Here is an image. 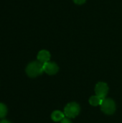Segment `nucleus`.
<instances>
[{
  "label": "nucleus",
  "instance_id": "obj_1",
  "mask_svg": "<svg viewBox=\"0 0 122 123\" xmlns=\"http://www.w3.org/2000/svg\"><path fill=\"white\" fill-rule=\"evenodd\" d=\"M27 75L30 78H35L40 75H41L43 72V63H40L38 61H32L29 63L26 69H25Z\"/></svg>",
  "mask_w": 122,
  "mask_h": 123
},
{
  "label": "nucleus",
  "instance_id": "obj_2",
  "mask_svg": "<svg viewBox=\"0 0 122 123\" xmlns=\"http://www.w3.org/2000/svg\"><path fill=\"white\" fill-rule=\"evenodd\" d=\"M81 111L80 105L76 102L68 103L64 108V114L68 118H75L77 117Z\"/></svg>",
  "mask_w": 122,
  "mask_h": 123
},
{
  "label": "nucleus",
  "instance_id": "obj_3",
  "mask_svg": "<svg viewBox=\"0 0 122 123\" xmlns=\"http://www.w3.org/2000/svg\"><path fill=\"white\" fill-rule=\"evenodd\" d=\"M116 104L112 99L105 98L101 105V111L106 115H113L116 111Z\"/></svg>",
  "mask_w": 122,
  "mask_h": 123
},
{
  "label": "nucleus",
  "instance_id": "obj_4",
  "mask_svg": "<svg viewBox=\"0 0 122 123\" xmlns=\"http://www.w3.org/2000/svg\"><path fill=\"white\" fill-rule=\"evenodd\" d=\"M109 92V86L104 82H99L95 86L96 95L102 99H105Z\"/></svg>",
  "mask_w": 122,
  "mask_h": 123
},
{
  "label": "nucleus",
  "instance_id": "obj_5",
  "mask_svg": "<svg viewBox=\"0 0 122 123\" xmlns=\"http://www.w3.org/2000/svg\"><path fill=\"white\" fill-rule=\"evenodd\" d=\"M43 70L44 72L48 75H55L59 71L58 66L55 62H47L43 63Z\"/></svg>",
  "mask_w": 122,
  "mask_h": 123
},
{
  "label": "nucleus",
  "instance_id": "obj_6",
  "mask_svg": "<svg viewBox=\"0 0 122 123\" xmlns=\"http://www.w3.org/2000/svg\"><path fill=\"white\" fill-rule=\"evenodd\" d=\"M37 61H40L42 63H47L50 59V53L49 51L46 50H40L37 54Z\"/></svg>",
  "mask_w": 122,
  "mask_h": 123
},
{
  "label": "nucleus",
  "instance_id": "obj_7",
  "mask_svg": "<svg viewBox=\"0 0 122 123\" xmlns=\"http://www.w3.org/2000/svg\"><path fill=\"white\" fill-rule=\"evenodd\" d=\"M65 117V114L59 110L54 111L51 115V119L54 122H60V121L61 122Z\"/></svg>",
  "mask_w": 122,
  "mask_h": 123
},
{
  "label": "nucleus",
  "instance_id": "obj_8",
  "mask_svg": "<svg viewBox=\"0 0 122 123\" xmlns=\"http://www.w3.org/2000/svg\"><path fill=\"white\" fill-rule=\"evenodd\" d=\"M103 99H104L99 97V96L94 95V96H92V97H90V99H89V103H90L91 105L94 106V107L101 106Z\"/></svg>",
  "mask_w": 122,
  "mask_h": 123
},
{
  "label": "nucleus",
  "instance_id": "obj_9",
  "mask_svg": "<svg viewBox=\"0 0 122 123\" xmlns=\"http://www.w3.org/2000/svg\"><path fill=\"white\" fill-rule=\"evenodd\" d=\"M7 114V108L5 105L0 103V118H4Z\"/></svg>",
  "mask_w": 122,
  "mask_h": 123
},
{
  "label": "nucleus",
  "instance_id": "obj_10",
  "mask_svg": "<svg viewBox=\"0 0 122 123\" xmlns=\"http://www.w3.org/2000/svg\"><path fill=\"white\" fill-rule=\"evenodd\" d=\"M73 1H74V3H75V4L81 5V4H84V3L86 1V0H73Z\"/></svg>",
  "mask_w": 122,
  "mask_h": 123
},
{
  "label": "nucleus",
  "instance_id": "obj_11",
  "mask_svg": "<svg viewBox=\"0 0 122 123\" xmlns=\"http://www.w3.org/2000/svg\"><path fill=\"white\" fill-rule=\"evenodd\" d=\"M60 123H72V122L70 121V120L68 117H65L61 122Z\"/></svg>",
  "mask_w": 122,
  "mask_h": 123
},
{
  "label": "nucleus",
  "instance_id": "obj_12",
  "mask_svg": "<svg viewBox=\"0 0 122 123\" xmlns=\"http://www.w3.org/2000/svg\"><path fill=\"white\" fill-rule=\"evenodd\" d=\"M0 123H11L10 122H9V121H7V120H1Z\"/></svg>",
  "mask_w": 122,
  "mask_h": 123
}]
</instances>
